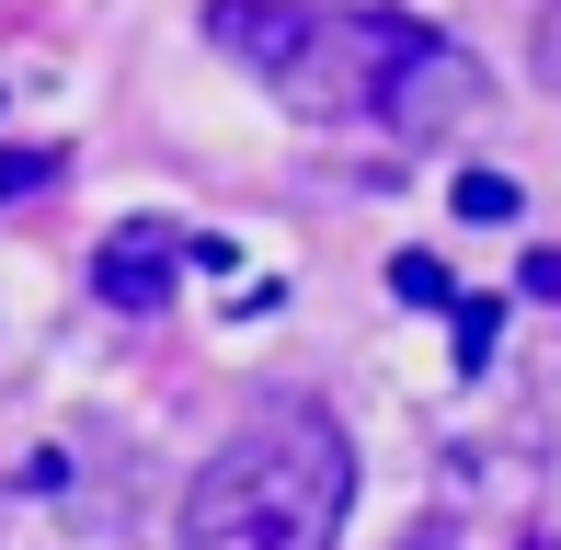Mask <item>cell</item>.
<instances>
[{
    "label": "cell",
    "mask_w": 561,
    "mask_h": 550,
    "mask_svg": "<svg viewBox=\"0 0 561 550\" xmlns=\"http://www.w3.org/2000/svg\"><path fill=\"white\" fill-rule=\"evenodd\" d=\"M355 505V447L321 402H275L195 470L184 550H333Z\"/></svg>",
    "instance_id": "obj_1"
},
{
    "label": "cell",
    "mask_w": 561,
    "mask_h": 550,
    "mask_svg": "<svg viewBox=\"0 0 561 550\" xmlns=\"http://www.w3.org/2000/svg\"><path fill=\"white\" fill-rule=\"evenodd\" d=\"M218 58H241L287 115H378L401 81V58L424 46V23L401 12H321V0H207Z\"/></svg>",
    "instance_id": "obj_2"
},
{
    "label": "cell",
    "mask_w": 561,
    "mask_h": 550,
    "mask_svg": "<svg viewBox=\"0 0 561 550\" xmlns=\"http://www.w3.org/2000/svg\"><path fill=\"white\" fill-rule=\"evenodd\" d=\"M493 92H481V69H470V46H447V35H424L413 58H401V81H390V104H378V127H390L401 149H424V138H447L458 115H481Z\"/></svg>",
    "instance_id": "obj_3"
},
{
    "label": "cell",
    "mask_w": 561,
    "mask_h": 550,
    "mask_svg": "<svg viewBox=\"0 0 561 550\" xmlns=\"http://www.w3.org/2000/svg\"><path fill=\"white\" fill-rule=\"evenodd\" d=\"M172 275H184V230L172 218H126V230H104V253H92V298L104 310H161Z\"/></svg>",
    "instance_id": "obj_4"
},
{
    "label": "cell",
    "mask_w": 561,
    "mask_h": 550,
    "mask_svg": "<svg viewBox=\"0 0 561 550\" xmlns=\"http://www.w3.org/2000/svg\"><path fill=\"white\" fill-rule=\"evenodd\" d=\"M493 333H504V298H458V310H447V344H458V379H470V367L493 356Z\"/></svg>",
    "instance_id": "obj_5"
},
{
    "label": "cell",
    "mask_w": 561,
    "mask_h": 550,
    "mask_svg": "<svg viewBox=\"0 0 561 550\" xmlns=\"http://www.w3.org/2000/svg\"><path fill=\"white\" fill-rule=\"evenodd\" d=\"M390 287L413 298V310H458V275H447L436 253H401V264H390Z\"/></svg>",
    "instance_id": "obj_6"
},
{
    "label": "cell",
    "mask_w": 561,
    "mask_h": 550,
    "mask_svg": "<svg viewBox=\"0 0 561 550\" xmlns=\"http://www.w3.org/2000/svg\"><path fill=\"white\" fill-rule=\"evenodd\" d=\"M458 218H516V172H458Z\"/></svg>",
    "instance_id": "obj_7"
},
{
    "label": "cell",
    "mask_w": 561,
    "mask_h": 550,
    "mask_svg": "<svg viewBox=\"0 0 561 550\" xmlns=\"http://www.w3.org/2000/svg\"><path fill=\"white\" fill-rule=\"evenodd\" d=\"M35 184H58V149H0V207L35 195Z\"/></svg>",
    "instance_id": "obj_8"
},
{
    "label": "cell",
    "mask_w": 561,
    "mask_h": 550,
    "mask_svg": "<svg viewBox=\"0 0 561 550\" xmlns=\"http://www.w3.org/2000/svg\"><path fill=\"white\" fill-rule=\"evenodd\" d=\"M516 287L539 298V310H561V241H550V253H527V264H516Z\"/></svg>",
    "instance_id": "obj_9"
},
{
    "label": "cell",
    "mask_w": 561,
    "mask_h": 550,
    "mask_svg": "<svg viewBox=\"0 0 561 550\" xmlns=\"http://www.w3.org/2000/svg\"><path fill=\"white\" fill-rule=\"evenodd\" d=\"M527 58H539V81L561 92V0H550V12H539V35H527Z\"/></svg>",
    "instance_id": "obj_10"
}]
</instances>
